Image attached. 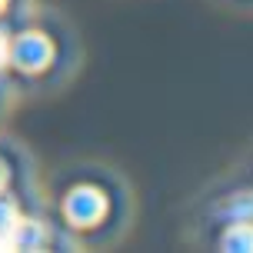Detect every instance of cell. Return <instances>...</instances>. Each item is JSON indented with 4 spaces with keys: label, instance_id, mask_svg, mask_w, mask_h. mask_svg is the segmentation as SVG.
Here are the masks:
<instances>
[{
    "label": "cell",
    "instance_id": "obj_2",
    "mask_svg": "<svg viewBox=\"0 0 253 253\" xmlns=\"http://www.w3.org/2000/svg\"><path fill=\"white\" fill-rule=\"evenodd\" d=\"M13 63L20 70H43L53 57V47L43 34H24V37L13 43Z\"/></svg>",
    "mask_w": 253,
    "mask_h": 253
},
{
    "label": "cell",
    "instance_id": "obj_3",
    "mask_svg": "<svg viewBox=\"0 0 253 253\" xmlns=\"http://www.w3.org/2000/svg\"><path fill=\"white\" fill-rule=\"evenodd\" d=\"M220 247L230 253H247L253 250V223L250 220H237V223H230L223 230V237H220Z\"/></svg>",
    "mask_w": 253,
    "mask_h": 253
},
{
    "label": "cell",
    "instance_id": "obj_5",
    "mask_svg": "<svg viewBox=\"0 0 253 253\" xmlns=\"http://www.w3.org/2000/svg\"><path fill=\"white\" fill-rule=\"evenodd\" d=\"M7 57H10V47H7V40H3V37H0V63H3V60H7Z\"/></svg>",
    "mask_w": 253,
    "mask_h": 253
},
{
    "label": "cell",
    "instance_id": "obj_6",
    "mask_svg": "<svg viewBox=\"0 0 253 253\" xmlns=\"http://www.w3.org/2000/svg\"><path fill=\"white\" fill-rule=\"evenodd\" d=\"M3 180H7V173H3V164H0V187H3Z\"/></svg>",
    "mask_w": 253,
    "mask_h": 253
},
{
    "label": "cell",
    "instance_id": "obj_7",
    "mask_svg": "<svg viewBox=\"0 0 253 253\" xmlns=\"http://www.w3.org/2000/svg\"><path fill=\"white\" fill-rule=\"evenodd\" d=\"M0 7H3V0H0Z\"/></svg>",
    "mask_w": 253,
    "mask_h": 253
},
{
    "label": "cell",
    "instance_id": "obj_1",
    "mask_svg": "<svg viewBox=\"0 0 253 253\" xmlns=\"http://www.w3.org/2000/svg\"><path fill=\"white\" fill-rule=\"evenodd\" d=\"M107 210V200H103L100 190L93 187H77L70 197H67V216H70V223L77 227H90V223H97Z\"/></svg>",
    "mask_w": 253,
    "mask_h": 253
},
{
    "label": "cell",
    "instance_id": "obj_4",
    "mask_svg": "<svg viewBox=\"0 0 253 253\" xmlns=\"http://www.w3.org/2000/svg\"><path fill=\"white\" fill-rule=\"evenodd\" d=\"M227 210L237 216V220H253V197L250 193H237V200L230 203Z\"/></svg>",
    "mask_w": 253,
    "mask_h": 253
}]
</instances>
